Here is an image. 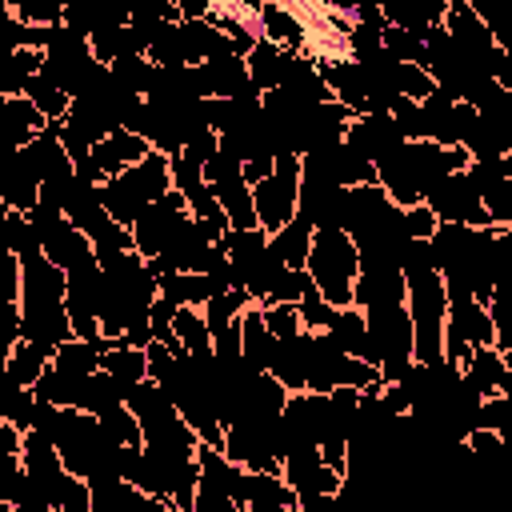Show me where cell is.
<instances>
[{"label":"cell","instance_id":"obj_1","mask_svg":"<svg viewBox=\"0 0 512 512\" xmlns=\"http://www.w3.org/2000/svg\"><path fill=\"white\" fill-rule=\"evenodd\" d=\"M304 272L312 276V288L344 308L352 304V292H356V272H360V248L356 240L340 228V224H320L312 228V240H308V256H304Z\"/></svg>","mask_w":512,"mask_h":512},{"label":"cell","instance_id":"obj_2","mask_svg":"<svg viewBox=\"0 0 512 512\" xmlns=\"http://www.w3.org/2000/svg\"><path fill=\"white\" fill-rule=\"evenodd\" d=\"M172 188V168H168V156L160 152V148H152L144 160H136V164H128L124 172H116V176H108V180H100V204H104V212L116 220V224H132L152 200H160L164 192Z\"/></svg>","mask_w":512,"mask_h":512},{"label":"cell","instance_id":"obj_3","mask_svg":"<svg viewBox=\"0 0 512 512\" xmlns=\"http://www.w3.org/2000/svg\"><path fill=\"white\" fill-rule=\"evenodd\" d=\"M252 188V208H256V224L272 236L276 228H284L296 216V200H300V156L296 152H276L272 168L256 180H248Z\"/></svg>","mask_w":512,"mask_h":512},{"label":"cell","instance_id":"obj_4","mask_svg":"<svg viewBox=\"0 0 512 512\" xmlns=\"http://www.w3.org/2000/svg\"><path fill=\"white\" fill-rule=\"evenodd\" d=\"M424 204H428V208L436 212V220H444V224H472V228L492 224L488 212H484V204H480V188H476V180L468 176V168H464V172H448V176L424 196Z\"/></svg>","mask_w":512,"mask_h":512},{"label":"cell","instance_id":"obj_5","mask_svg":"<svg viewBox=\"0 0 512 512\" xmlns=\"http://www.w3.org/2000/svg\"><path fill=\"white\" fill-rule=\"evenodd\" d=\"M376 12L384 16V24H396L412 36H428L432 28L444 24V12H448V0H372Z\"/></svg>","mask_w":512,"mask_h":512},{"label":"cell","instance_id":"obj_6","mask_svg":"<svg viewBox=\"0 0 512 512\" xmlns=\"http://www.w3.org/2000/svg\"><path fill=\"white\" fill-rule=\"evenodd\" d=\"M172 332H176V344L188 352V356H212V332L204 324V312L196 304H176L172 312Z\"/></svg>","mask_w":512,"mask_h":512},{"label":"cell","instance_id":"obj_7","mask_svg":"<svg viewBox=\"0 0 512 512\" xmlns=\"http://www.w3.org/2000/svg\"><path fill=\"white\" fill-rule=\"evenodd\" d=\"M48 348H40V344H32V340H16L12 344V352H8V364H4V372L16 380V384H24V388H32L36 380H40V372L48 368Z\"/></svg>","mask_w":512,"mask_h":512},{"label":"cell","instance_id":"obj_8","mask_svg":"<svg viewBox=\"0 0 512 512\" xmlns=\"http://www.w3.org/2000/svg\"><path fill=\"white\" fill-rule=\"evenodd\" d=\"M260 320L272 332V340H288V336H300L304 332L300 312H296L292 300H268V304H260Z\"/></svg>","mask_w":512,"mask_h":512},{"label":"cell","instance_id":"obj_9","mask_svg":"<svg viewBox=\"0 0 512 512\" xmlns=\"http://www.w3.org/2000/svg\"><path fill=\"white\" fill-rule=\"evenodd\" d=\"M296 312H300L304 332H324V328L332 324V316H336V304H328L316 288H308V292L296 300Z\"/></svg>","mask_w":512,"mask_h":512}]
</instances>
